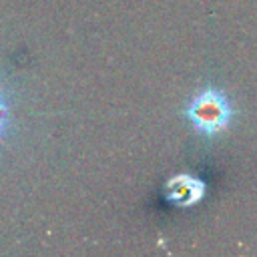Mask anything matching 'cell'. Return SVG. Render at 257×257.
<instances>
[{"mask_svg":"<svg viewBox=\"0 0 257 257\" xmlns=\"http://www.w3.org/2000/svg\"><path fill=\"white\" fill-rule=\"evenodd\" d=\"M233 104L229 96L217 86H203L185 106V118L203 137H219L233 122Z\"/></svg>","mask_w":257,"mask_h":257,"instance_id":"obj_1","label":"cell"},{"mask_svg":"<svg viewBox=\"0 0 257 257\" xmlns=\"http://www.w3.org/2000/svg\"><path fill=\"white\" fill-rule=\"evenodd\" d=\"M205 195V183L193 175H175L165 183V197L171 205L187 209L197 205Z\"/></svg>","mask_w":257,"mask_h":257,"instance_id":"obj_2","label":"cell"},{"mask_svg":"<svg viewBox=\"0 0 257 257\" xmlns=\"http://www.w3.org/2000/svg\"><path fill=\"white\" fill-rule=\"evenodd\" d=\"M10 116H12L10 102L6 100V96H4V94H2V90H0V141L4 139V135H6V131H8Z\"/></svg>","mask_w":257,"mask_h":257,"instance_id":"obj_3","label":"cell"}]
</instances>
